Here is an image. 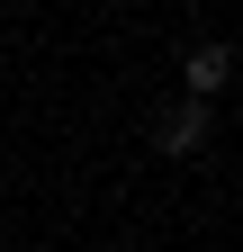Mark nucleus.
<instances>
[{
	"instance_id": "f257e3e1",
	"label": "nucleus",
	"mask_w": 243,
	"mask_h": 252,
	"mask_svg": "<svg viewBox=\"0 0 243 252\" xmlns=\"http://www.w3.org/2000/svg\"><path fill=\"white\" fill-rule=\"evenodd\" d=\"M225 72H234V54H225V45H198V54H189V90H216Z\"/></svg>"
},
{
	"instance_id": "f03ea898",
	"label": "nucleus",
	"mask_w": 243,
	"mask_h": 252,
	"mask_svg": "<svg viewBox=\"0 0 243 252\" xmlns=\"http://www.w3.org/2000/svg\"><path fill=\"white\" fill-rule=\"evenodd\" d=\"M198 135H207V108H180V117H162V144H171V153H189Z\"/></svg>"
}]
</instances>
